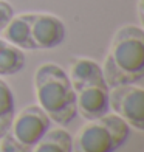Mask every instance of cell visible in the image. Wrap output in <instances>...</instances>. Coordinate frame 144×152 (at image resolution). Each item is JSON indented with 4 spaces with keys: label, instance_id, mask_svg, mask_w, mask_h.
Returning <instances> with one entry per match:
<instances>
[{
    "label": "cell",
    "instance_id": "6da1fadb",
    "mask_svg": "<svg viewBox=\"0 0 144 152\" xmlns=\"http://www.w3.org/2000/svg\"><path fill=\"white\" fill-rule=\"evenodd\" d=\"M108 87L136 84L144 78V31L136 25H124L115 33L102 64Z\"/></svg>",
    "mask_w": 144,
    "mask_h": 152
},
{
    "label": "cell",
    "instance_id": "7a4b0ae2",
    "mask_svg": "<svg viewBox=\"0 0 144 152\" xmlns=\"http://www.w3.org/2000/svg\"><path fill=\"white\" fill-rule=\"evenodd\" d=\"M34 90L40 109L51 121L67 126L76 118V95L62 67L54 62L39 65L34 73Z\"/></svg>",
    "mask_w": 144,
    "mask_h": 152
},
{
    "label": "cell",
    "instance_id": "3957f363",
    "mask_svg": "<svg viewBox=\"0 0 144 152\" xmlns=\"http://www.w3.org/2000/svg\"><path fill=\"white\" fill-rule=\"evenodd\" d=\"M2 36L20 50H51L64 42L65 25L48 12H26L12 16Z\"/></svg>",
    "mask_w": 144,
    "mask_h": 152
},
{
    "label": "cell",
    "instance_id": "277c9868",
    "mask_svg": "<svg viewBox=\"0 0 144 152\" xmlns=\"http://www.w3.org/2000/svg\"><path fill=\"white\" fill-rule=\"evenodd\" d=\"M67 75L76 95L78 113L87 121L108 113L110 87L107 86L98 62L90 58H74L70 62Z\"/></svg>",
    "mask_w": 144,
    "mask_h": 152
},
{
    "label": "cell",
    "instance_id": "5b68a950",
    "mask_svg": "<svg viewBox=\"0 0 144 152\" xmlns=\"http://www.w3.org/2000/svg\"><path fill=\"white\" fill-rule=\"evenodd\" d=\"M130 126L115 113L88 120L73 138V152H115L127 141Z\"/></svg>",
    "mask_w": 144,
    "mask_h": 152
},
{
    "label": "cell",
    "instance_id": "8992f818",
    "mask_svg": "<svg viewBox=\"0 0 144 152\" xmlns=\"http://www.w3.org/2000/svg\"><path fill=\"white\" fill-rule=\"evenodd\" d=\"M51 126V120L40 106H26L12 118L6 134L0 138V152H30Z\"/></svg>",
    "mask_w": 144,
    "mask_h": 152
},
{
    "label": "cell",
    "instance_id": "52a82bcc",
    "mask_svg": "<svg viewBox=\"0 0 144 152\" xmlns=\"http://www.w3.org/2000/svg\"><path fill=\"white\" fill-rule=\"evenodd\" d=\"M108 107L132 129L144 130V90L135 84L110 87Z\"/></svg>",
    "mask_w": 144,
    "mask_h": 152
},
{
    "label": "cell",
    "instance_id": "ba28073f",
    "mask_svg": "<svg viewBox=\"0 0 144 152\" xmlns=\"http://www.w3.org/2000/svg\"><path fill=\"white\" fill-rule=\"evenodd\" d=\"M30 152H73V137L65 129H48Z\"/></svg>",
    "mask_w": 144,
    "mask_h": 152
},
{
    "label": "cell",
    "instance_id": "9c48e42d",
    "mask_svg": "<svg viewBox=\"0 0 144 152\" xmlns=\"http://www.w3.org/2000/svg\"><path fill=\"white\" fill-rule=\"evenodd\" d=\"M25 53L19 47L0 39V76H11L25 67Z\"/></svg>",
    "mask_w": 144,
    "mask_h": 152
},
{
    "label": "cell",
    "instance_id": "30bf717a",
    "mask_svg": "<svg viewBox=\"0 0 144 152\" xmlns=\"http://www.w3.org/2000/svg\"><path fill=\"white\" fill-rule=\"evenodd\" d=\"M14 95L11 87L0 79V138L9 129L14 118Z\"/></svg>",
    "mask_w": 144,
    "mask_h": 152
},
{
    "label": "cell",
    "instance_id": "8fae6325",
    "mask_svg": "<svg viewBox=\"0 0 144 152\" xmlns=\"http://www.w3.org/2000/svg\"><path fill=\"white\" fill-rule=\"evenodd\" d=\"M14 16V8L5 0H0V33L3 31V28L8 22L11 20V17Z\"/></svg>",
    "mask_w": 144,
    "mask_h": 152
}]
</instances>
